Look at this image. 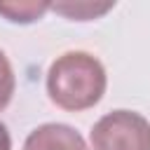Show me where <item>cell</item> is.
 Returning <instances> with one entry per match:
<instances>
[{
	"label": "cell",
	"mask_w": 150,
	"mask_h": 150,
	"mask_svg": "<svg viewBox=\"0 0 150 150\" xmlns=\"http://www.w3.org/2000/svg\"><path fill=\"white\" fill-rule=\"evenodd\" d=\"M0 150H12V136L2 122H0Z\"/></svg>",
	"instance_id": "cell-7"
},
{
	"label": "cell",
	"mask_w": 150,
	"mask_h": 150,
	"mask_svg": "<svg viewBox=\"0 0 150 150\" xmlns=\"http://www.w3.org/2000/svg\"><path fill=\"white\" fill-rule=\"evenodd\" d=\"M91 150H150V122L134 110H112L91 127Z\"/></svg>",
	"instance_id": "cell-2"
},
{
	"label": "cell",
	"mask_w": 150,
	"mask_h": 150,
	"mask_svg": "<svg viewBox=\"0 0 150 150\" xmlns=\"http://www.w3.org/2000/svg\"><path fill=\"white\" fill-rule=\"evenodd\" d=\"M108 87L103 63L89 52H66L47 70V94L52 103L68 112L94 108Z\"/></svg>",
	"instance_id": "cell-1"
},
{
	"label": "cell",
	"mask_w": 150,
	"mask_h": 150,
	"mask_svg": "<svg viewBox=\"0 0 150 150\" xmlns=\"http://www.w3.org/2000/svg\"><path fill=\"white\" fill-rule=\"evenodd\" d=\"M110 7H112V5H101V7H96V5H89V2H75V5H52V9H54V12L66 14V16H70V19H77V21L94 19V16L103 14V12H108Z\"/></svg>",
	"instance_id": "cell-5"
},
{
	"label": "cell",
	"mask_w": 150,
	"mask_h": 150,
	"mask_svg": "<svg viewBox=\"0 0 150 150\" xmlns=\"http://www.w3.org/2000/svg\"><path fill=\"white\" fill-rule=\"evenodd\" d=\"M47 9H52V5H47V2H7V5H0V14L14 23L38 21Z\"/></svg>",
	"instance_id": "cell-4"
},
{
	"label": "cell",
	"mask_w": 150,
	"mask_h": 150,
	"mask_svg": "<svg viewBox=\"0 0 150 150\" xmlns=\"http://www.w3.org/2000/svg\"><path fill=\"white\" fill-rule=\"evenodd\" d=\"M23 150H87V143L73 127L49 122L28 134Z\"/></svg>",
	"instance_id": "cell-3"
},
{
	"label": "cell",
	"mask_w": 150,
	"mask_h": 150,
	"mask_svg": "<svg viewBox=\"0 0 150 150\" xmlns=\"http://www.w3.org/2000/svg\"><path fill=\"white\" fill-rule=\"evenodd\" d=\"M14 89H16V80H14L12 63L5 56V52L0 49V110H5L9 105V101L14 96Z\"/></svg>",
	"instance_id": "cell-6"
}]
</instances>
